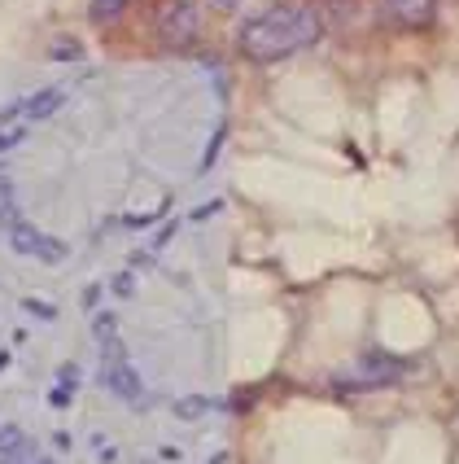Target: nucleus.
Returning <instances> with one entry per match:
<instances>
[{
    "mask_svg": "<svg viewBox=\"0 0 459 464\" xmlns=\"http://www.w3.org/2000/svg\"><path fill=\"white\" fill-rule=\"evenodd\" d=\"M92 334H97V342H119V320H114V315H97V329H92Z\"/></svg>",
    "mask_w": 459,
    "mask_h": 464,
    "instance_id": "11",
    "label": "nucleus"
},
{
    "mask_svg": "<svg viewBox=\"0 0 459 464\" xmlns=\"http://www.w3.org/2000/svg\"><path fill=\"white\" fill-rule=\"evenodd\" d=\"M49 57H53V62H79L83 53H79V44H75V40H53Z\"/></svg>",
    "mask_w": 459,
    "mask_h": 464,
    "instance_id": "10",
    "label": "nucleus"
},
{
    "mask_svg": "<svg viewBox=\"0 0 459 464\" xmlns=\"http://www.w3.org/2000/svg\"><path fill=\"white\" fill-rule=\"evenodd\" d=\"M23 464H53V460H49V456H40V451H35V456H26Z\"/></svg>",
    "mask_w": 459,
    "mask_h": 464,
    "instance_id": "18",
    "label": "nucleus"
},
{
    "mask_svg": "<svg viewBox=\"0 0 459 464\" xmlns=\"http://www.w3.org/2000/svg\"><path fill=\"white\" fill-rule=\"evenodd\" d=\"M9 246H14L23 258H35V263H66V258H71V246H66V241L44 237L40 228H31L23 219L9 228Z\"/></svg>",
    "mask_w": 459,
    "mask_h": 464,
    "instance_id": "5",
    "label": "nucleus"
},
{
    "mask_svg": "<svg viewBox=\"0 0 459 464\" xmlns=\"http://www.w3.org/2000/svg\"><path fill=\"white\" fill-rule=\"evenodd\" d=\"M128 5L131 0H92V5H88V14H92L97 23H114V18H123V14H128Z\"/></svg>",
    "mask_w": 459,
    "mask_h": 464,
    "instance_id": "8",
    "label": "nucleus"
},
{
    "mask_svg": "<svg viewBox=\"0 0 459 464\" xmlns=\"http://www.w3.org/2000/svg\"><path fill=\"white\" fill-rule=\"evenodd\" d=\"M5 368H9V355H5V351H0V372H5Z\"/></svg>",
    "mask_w": 459,
    "mask_h": 464,
    "instance_id": "19",
    "label": "nucleus"
},
{
    "mask_svg": "<svg viewBox=\"0 0 459 464\" xmlns=\"http://www.w3.org/2000/svg\"><path fill=\"white\" fill-rule=\"evenodd\" d=\"M26 311H35V315H44V320L53 315V307H44V303H26Z\"/></svg>",
    "mask_w": 459,
    "mask_h": 464,
    "instance_id": "17",
    "label": "nucleus"
},
{
    "mask_svg": "<svg viewBox=\"0 0 459 464\" xmlns=\"http://www.w3.org/2000/svg\"><path fill=\"white\" fill-rule=\"evenodd\" d=\"M79 303H83V311H92V307H97V303H101V285H88Z\"/></svg>",
    "mask_w": 459,
    "mask_h": 464,
    "instance_id": "15",
    "label": "nucleus"
},
{
    "mask_svg": "<svg viewBox=\"0 0 459 464\" xmlns=\"http://www.w3.org/2000/svg\"><path fill=\"white\" fill-rule=\"evenodd\" d=\"M114 289H119V298H128V294H131V276H128V272H123V276L114 281Z\"/></svg>",
    "mask_w": 459,
    "mask_h": 464,
    "instance_id": "16",
    "label": "nucleus"
},
{
    "mask_svg": "<svg viewBox=\"0 0 459 464\" xmlns=\"http://www.w3.org/2000/svg\"><path fill=\"white\" fill-rule=\"evenodd\" d=\"M101 382L114 390L123 403H140V399H145V386H140V377H136V368H131L128 360L101 363Z\"/></svg>",
    "mask_w": 459,
    "mask_h": 464,
    "instance_id": "6",
    "label": "nucleus"
},
{
    "mask_svg": "<svg viewBox=\"0 0 459 464\" xmlns=\"http://www.w3.org/2000/svg\"><path fill=\"white\" fill-rule=\"evenodd\" d=\"M210 408H215L210 399H179V403H176V412L184 416V420H193V416H206Z\"/></svg>",
    "mask_w": 459,
    "mask_h": 464,
    "instance_id": "9",
    "label": "nucleus"
},
{
    "mask_svg": "<svg viewBox=\"0 0 459 464\" xmlns=\"http://www.w3.org/2000/svg\"><path fill=\"white\" fill-rule=\"evenodd\" d=\"M385 9L403 26H429L437 18V0H385Z\"/></svg>",
    "mask_w": 459,
    "mask_h": 464,
    "instance_id": "7",
    "label": "nucleus"
},
{
    "mask_svg": "<svg viewBox=\"0 0 459 464\" xmlns=\"http://www.w3.org/2000/svg\"><path fill=\"white\" fill-rule=\"evenodd\" d=\"M75 403V386L71 382H62V386L49 390V408H71Z\"/></svg>",
    "mask_w": 459,
    "mask_h": 464,
    "instance_id": "12",
    "label": "nucleus"
},
{
    "mask_svg": "<svg viewBox=\"0 0 459 464\" xmlns=\"http://www.w3.org/2000/svg\"><path fill=\"white\" fill-rule=\"evenodd\" d=\"M158 26H162V40H167V44L184 49V44H193V40L202 35V9H197L193 0H167Z\"/></svg>",
    "mask_w": 459,
    "mask_h": 464,
    "instance_id": "4",
    "label": "nucleus"
},
{
    "mask_svg": "<svg viewBox=\"0 0 459 464\" xmlns=\"http://www.w3.org/2000/svg\"><path fill=\"white\" fill-rule=\"evenodd\" d=\"M18 224V210H14V202H9V188H0V228L9 232Z\"/></svg>",
    "mask_w": 459,
    "mask_h": 464,
    "instance_id": "13",
    "label": "nucleus"
},
{
    "mask_svg": "<svg viewBox=\"0 0 459 464\" xmlns=\"http://www.w3.org/2000/svg\"><path fill=\"white\" fill-rule=\"evenodd\" d=\"M219 5H236V0H219Z\"/></svg>",
    "mask_w": 459,
    "mask_h": 464,
    "instance_id": "20",
    "label": "nucleus"
},
{
    "mask_svg": "<svg viewBox=\"0 0 459 464\" xmlns=\"http://www.w3.org/2000/svg\"><path fill=\"white\" fill-rule=\"evenodd\" d=\"M320 35H324V23L311 5H272L254 18H245L236 44L250 62H284L293 53L320 44Z\"/></svg>",
    "mask_w": 459,
    "mask_h": 464,
    "instance_id": "1",
    "label": "nucleus"
},
{
    "mask_svg": "<svg viewBox=\"0 0 459 464\" xmlns=\"http://www.w3.org/2000/svg\"><path fill=\"white\" fill-rule=\"evenodd\" d=\"M62 105H66V92H62V88H35V92H26V97L5 105V110H0V123H44Z\"/></svg>",
    "mask_w": 459,
    "mask_h": 464,
    "instance_id": "3",
    "label": "nucleus"
},
{
    "mask_svg": "<svg viewBox=\"0 0 459 464\" xmlns=\"http://www.w3.org/2000/svg\"><path fill=\"white\" fill-rule=\"evenodd\" d=\"M403 372H407V363H403V360L372 351V355H359L355 363H346L341 372H332V390H337V394H359V390L394 386Z\"/></svg>",
    "mask_w": 459,
    "mask_h": 464,
    "instance_id": "2",
    "label": "nucleus"
},
{
    "mask_svg": "<svg viewBox=\"0 0 459 464\" xmlns=\"http://www.w3.org/2000/svg\"><path fill=\"white\" fill-rule=\"evenodd\" d=\"M26 128L23 123H9V128H0V150H14V145H23Z\"/></svg>",
    "mask_w": 459,
    "mask_h": 464,
    "instance_id": "14",
    "label": "nucleus"
}]
</instances>
